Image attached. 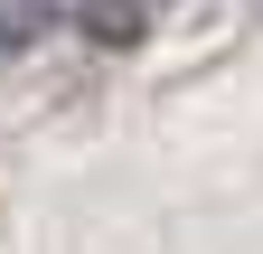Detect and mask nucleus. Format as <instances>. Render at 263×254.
<instances>
[{
  "instance_id": "nucleus-1",
  "label": "nucleus",
  "mask_w": 263,
  "mask_h": 254,
  "mask_svg": "<svg viewBox=\"0 0 263 254\" xmlns=\"http://www.w3.org/2000/svg\"><path fill=\"white\" fill-rule=\"evenodd\" d=\"M151 19H160V0H85L76 28L94 47H132V38H151Z\"/></svg>"
},
{
  "instance_id": "nucleus-2",
  "label": "nucleus",
  "mask_w": 263,
  "mask_h": 254,
  "mask_svg": "<svg viewBox=\"0 0 263 254\" xmlns=\"http://www.w3.org/2000/svg\"><path fill=\"white\" fill-rule=\"evenodd\" d=\"M38 28H47V10H38V0H0V57H10V47H28Z\"/></svg>"
}]
</instances>
